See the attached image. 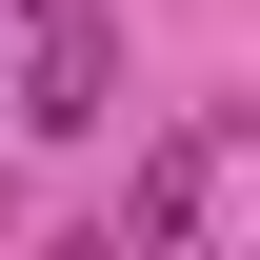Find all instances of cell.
Segmentation results:
<instances>
[{"label":"cell","instance_id":"2","mask_svg":"<svg viewBox=\"0 0 260 260\" xmlns=\"http://www.w3.org/2000/svg\"><path fill=\"white\" fill-rule=\"evenodd\" d=\"M120 240H200V140H180V160H140V200H120Z\"/></svg>","mask_w":260,"mask_h":260},{"label":"cell","instance_id":"1","mask_svg":"<svg viewBox=\"0 0 260 260\" xmlns=\"http://www.w3.org/2000/svg\"><path fill=\"white\" fill-rule=\"evenodd\" d=\"M100 80H120V20H100V0H40V60H20V100H0V120L80 140V120H100Z\"/></svg>","mask_w":260,"mask_h":260}]
</instances>
